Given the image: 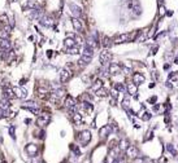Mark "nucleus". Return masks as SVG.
<instances>
[{
    "instance_id": "19",
    "label": "nucleus",
    "mask_w": 178,
    "mask_h": 163,
    "mask_svg": "<svg viewBox=\"0 0 178 163\" xmlns=\"http://www.w3.org/2000/svg\"><path fill=\"white\" fill-rule=\"evenodd\" d=\"M125 152H126V154H128L129 157H131V158H136L138 157V153H139L138 149H136L134 145H129V147L125 150Z\"/></svg>"
},
{
    "instance_id": "28",
    "label": "nucleus",
    "mask_w": 178,
    "mask_h": 163,
    "mask_svg": "<svg viewBox=\"0 0 178 163\" xmlns=\"http://www.w3.org/2000/svg\"><path fill=\"white\" fill-rule=\"evenodd\" d=\"M121 105H122V109H125V110L130 109V97H129V96L123 97V100H122V102H121Z\"/></svg>"
},
{
    "instance_id": "8",
    "label": "nucleus",
    "mask_w": 178,
    "mask_h": 163,
    "mask_svg": "<svg viewBox=\"0 0 178 163\" xmlns=\"http://www.w3.org/2000/svg\"><path fill=\"white\" fill-rule=\"evenodd\" d=\"M108 72L110 75H120L122 72V66L118 64H110L109 69H108Z\"/></svg>"
},
{
    "instance_id": "22",
    "label": "nucleus",
    "mask_w": 178,
    "mask_h": 163,
    "mask_svg": "<svg viewBox=\"0 0 178 163\" xmlns=\"http://www.w3.org/2000/svg\"><path fill=\"white\" fill-rule=\"evenodd\" d=\"M126 91L129 92V95H131V96H136V92H138L136 84H135V83H129V85L126 87Z\"/></svg>"
},
{
    "instance_id": "32",
    "label": "nucleus",
    "mask_w": 178,
    "mask_h": 163,
    "mask_svg": "<svg viewBox=\"0 0 178 163\" xmlns=\"http://www.w3.org/2000/svg\"><path fill=\"white\" fill-rule=\"evenodd\" d=\"M82 108H83L85 110H87V111H91L92 109H94V106H92L91 102H89V101H85V102H82Z\"/></svg>"
},
{
    "instance_id": "3",
    "label": "nucleus",
    "mask_w": 178,
    "mask_h": 163,
    "mask_svg": "<svg viewBox=\"0 0 178 163\" xmlns=\"http://www.w3.org/2000/svg\"><path fill=\"white\" fill-rule=\"evenodd\" d=\"M129 8L133 12L134 16H140L142 14V5L139 3V0H131L130 4H129Z\"/></svg>"
},
{
    "instance_id": "2",
    "label": "nucleus",
    "mask_w": 178,
    "mask_h": 163,
    "mask_svg": "<svg viewBox=\"0 0 178 163\" xmlns=\"http://www.w3.org/2000/svg\"><path fill=\"white\" fill-rule=\"evenodd\" d=\"M78 140L82 144V146H86L90 141H91V132L85 129V131H81L78 133Z\"/></svg>"
},
{
    "instance_id": "4",
    "label": "nucleus",
    "mask_w": 178,
    "mask_h": 163,
    "mask_svg": "<svg viewBox=\"0 0 178 163\" xmlns=\"http://www.w3.org/2000/svg\"><path fill=\"white\" fill-rule=\"evenodd\" d=\"M51 120V115L48 113H40L39 115H38V119H37V124L39 127H44L47 126L48 123H50Z\"/></svg>"
},
{
    "instance_id": "30",
    "label": "nucleus",
    "mask_w": 178,
    "mask_h": 163,
    "mask_svg": "<svg viewBox=\"0 0 178 163\" xmlns=\"http://www.w3.org/2000/svg\"><path fill=\"white\" fill-rule=\"evenodd\" d=\"M70 150L72 152L74 153V154H76V157H79V155H81V150H79V147L77 146V145H74V144H70Z\"/></svg>"
},
{
    "instance_id": "44",
    "label": "nucleus",
    "mask_w": 178,
    "mask_h": 163,
    "mask_svg": "<svg viewBox=\"0 0 178 163\" xmlns=\"http://www.w3.org/2000/svg\"><path fill=\"white\" fill-rule=\"evenodd\" d=\"M47 56L51 58V57H52V51H47Z\"/></svg>"
},
{
    "instance_id": "37",
    "label": "nucleus",
    "mask_w": 178,
    "mask_h": 163,
    "mask_svg": "<svg viewBox=\"0 0 178 163\" xmlns=\"http://www.w3.org/2000/svg\"><path fill=\"white\" fill-rule=\"evenodd\" d=\"M151 114L148 113V111H144L143 113V115H142V119H143V120H149V119H151Z\"/></svg>"
},
{
    "instance_id": "16",
    "label": "nucleus",
    "mask_w": 178,
    "mask_h": 163,
    "mask_svg": "<svg viewBox=\"0 0 178 163\" xmlns=\"http://www.w3.org/2000/svg\"><path fill=\"white\" fill-rule=\"evenodd\" d=\"M110 132H112L110 126H104L99 129V136L102 137V139H107L108 135H110Z\"/></svg>"
},
{
    "instance_id": "31",
    "label": "nucleus",
    "mask_w": 178,
    "mask_h": 163,
    "mask_svg": "<svg viewBox=\"0 0 178 163\" xmlns=\"http://www.w3.org/2000/svg\"><path fill=\"white\" fill-rule=\"evenodd\" d=\"M100 87H103V83H102V80H100V79H98V80H95V83L92 84L91 91H98Z\"/></svg>"
},
{
    "instance_id": "21",
    "label": "nucleus",
    "mask_w": 178,
    "mask_h": 163,
    "mask_svg": "<svg viewBox=\"0 0 178 163\" xmlns=\"http://www.w3.org/2000/svg\"><path fill=\"white\" fill-rule=\"evenodd\" d=\"M91 60H92V57H90V56H85V54H82L81 57H79V61H78V64H79V66H87V65L91 62Z\"/></svg>"
},
{
    "instance_id": "38",
    "label": "nucleus",
    "mask_w": 178,
    "mask_h": 163,
    "mask_svg": "<svg viewBox=\"0 0 178 163\" xmlns=\"http://www.w3.org/2000/svg\"><path fill=\"white\" fill-rule=\"evenodd\" d=\"M134 163H144V158H139V157L134 158Z\"/></svg>"
},
{
    "instance_id": "5",
    "label": "nucleus",
    "mask_w": 178,
    "mask_h": 163,
    "mask_svg": "<svg viewBox=\"0 0 178 163\" xmlns=\"http://www.w3.org/2000/svg\"><path fill=\"white\" fill-rule=\"evenodd\" d=\"M22 108H24V109H27V110H30L33 114H37V115H39V114H40L39 108H38V105L34 102V101H26V102H24Z\"/></svg>"
},
{
    "instance_id": "47",
    "label": "nucleus",
    "mask_w": 178,
    "mask_h": 163,
    "mask_svg": "<svg viewBox=\"0 0 178 163\" xmlns=\"http://www.w3.org/2000/svg\"><path fill=\"white\" fill-rule=\"evenodd\" d=\"M102 163H107V159H104V160H103V162Z\"/></svg>"
},
{
    "instance_id": "34",
    "label": "nucleus",
    "mask_w": 178,
    "mask_h": 163,
    "mask_svg": "<svg viewBox=\"0 0 178 163\" xmlns=\"http://www.w3.org/2000/svg\"><path fill=\"white\" fill-rule=\"evenodd\" d=\"M66 53H69V54H77V53H79V51H78V48H77V47H72V48H68Z\"/></svg>"
},
{
    "instance_id": "39",
    "label": "nucleus",
    "mask_w": 178,
    "mask_h": 163,
    "mask_svg": "<svg viewBox=\"0 0 178 163\" xmlns=\"http://www.w3.org/2000/svg\"><path fill=\"white\" fill-rule=\"evenodd\" d=\"M112 163H125V160H123V158H116V159H113Z\"/></svg>"
},
{
    "instance_id": "40",
    "label": "nucleus",
    "mask_w": 178,
    "mask_h": 163,
    "mask_svg": "<svg viewBox=\"0 0 178 163\" xmlns=\"http://www.w3.org/2000/svg\"><path fill=\"white\" fill-rule=\"evenodd\" d=\"M37 137L38 139H44V131H40V132H38V135H37Z\"/></svg>"
},
{
    "instance_id": "42",
    "label": "nucleus",
    "mask_w": 178,
    "mask_h": 163,
    "mask_svg": "<svg viewBox=\"0 0 178 163\" xmlns=\"http://www.w3.org/2000/svg\"><path fill=\"white\" fill-rule=\"evenodd\" d=\"M156 100H157L156 96H152L151 98H148V102H156Z\"/></svg>"
},
{
    "instance_id": "25",
    "label": "nucleus",
    "mask_w": 178,
    "mask_h": 163,
    "mask_svg": "<svg viewBox=\"0 0 178 163\" xmlns=\"http://www.w3.org/2000/svg\"><path fill=\"white\" fill-rule=\"evenodd\" d=\"M102 44H103V47H104V48H110V47H112V44H113V41H112V39H110L109 36H104V38H103Z\"/></svg>"
},
{
    "instance_id": "14",
    "label": "nucleus",
    "mask_w": 178,
    "mask_h": 163,
    "mask_svg": "<svg viewBox=\"0 0 178 163\" xmlns=\"http://www.w3.org/2000/svg\"><path fill=\"white\" fill-rule=\"evenodd\" d=\"M70 71L68 69H61L60 71V82L61 83H66L69 79H70Z\"/></svg>"
},
{
    "instance_id": "26",
    "label": "nucleus",
    "mask_w": 178,
    "mask_h": 163,
    "mask_svg": "<svg viewBox=\"0 0 178 163\" xmlns=\"http://www.w3.org/2000/svg\"><path fill=\"white\" fill-rule=\"evenodd\" d=\"M113 88H115L116 92H121V93L126 92V87H125V84H123V83H116Z\"/></svg>"
},
{
    "instance_id": "11",
    "label": "nucleus",
    "mask_w": 178,
    "mask_h": 163,
    "mask_svg": "<svg viewBox=\"0 0 178 163\" xmlns=\"http://www.w3.org/2000/svg\"><path fill=\"white\" fill-rule=\"evenodd\" d=\"M13 92H14V96H16L17 98H25L27 96V91L25 89V88H21V87H14Z\"/></svg>"
},
{
    "instance_id": "18",
    "label": "nucleus",
    "mask_w": 178,
    "mask_h": 163,
    "mask_svg": "<svg viewBox=\"0 0 178 163\" xmlns=\"http://www.w3.org/2000/svg\"><path fill=\"white\" fill-rule=\"evenodd\" d=\"M133 83H135L136 85L144 83V75L142 72H134L133 74Z\"/></svg>"
},
{
    "instance_id": "29",
    "label": "nucleus",
    "mask_w": 178,
    "mask_h": 163,
    "mask_svg": "<svg viewBox=\"0 0 178 163\" xmlns=\"http://www.w3.org/2000/svg\"><path fill=\"white\" fill-rule=\"evenodd\" d=\"M72 118H73V122L76 124H79L82 122V115L79 113H73V116H72Z\"/></svg>"
},
{
    "instance_id": "45",
    "label": "nucleus",
    "mask_w": 178,
    "mask_h": 163,
    "mask_svg": "<svg viewBox=\"0 0 178 163\" xmlns=\"http://www.w3.org/2000/svg\"><path fill=\"white\" fill-rule=\"evenodd\" d=\"M156 51H157V47H155V48H152V53H156Z\"/></svg>"
},
{
    "instance_id": "1",
    "label": "nucleus",
    "mask_w": 178,
    "mask_h": 163,
    "mask_svg": "<svg viewBox=\"0 0 178 163\" xmlns=\"http://www.w3.org/2000/svg\"><path fill=\"white\" fill-rule=\"evenodd\" d=\"M139 34H140V31L122 34V35H120L117 39H116L115 43L116 44H121V43H129V41H133V39H136V35H139Z\"/></svg>"
},
{
    "instance_id": "33",
    "label": "nucleus",
    "mask_w": 178,
    "mask_h": 163,
    "mask_svg": "<svg viewBox=\"0 0 178 163\" xmlns=\"http://www.w3.org/2000/svg\"><path fill=\"white\" fill-rule=\"evenodd\" d=\"M166 149H168V152L172 153V154L174 155V157L177 155V150H175L174 147H173V145H172V144H166Z\"/></svg>"
},
{
    "instance_id": "9",
    "label": "nucleus",
    "mask_w": 178,
    "mask_h": 163,
    "mask_svg": "<svg viewBox=\"0 0 178 163\" xmlns=\"http://www.w3.org/2000/svg\"><path fill=\"white\" fill-rule=\"evenodd\" d=\"M3 97L5 98V100H12V98H14L16 96H14V92H13V88L12 87H4L3 89Z\"/></svg>"
},
{
    "instance_id": "23",
    "label": "nucleus",
    "mask_w": 178,
    "mask_h": 163,
    "mask_svg": "<svg viewBox=\"0 0 178 163\" xmlns=\"http://www.w3.org/2000/svg\"><path fill=\"white\" fill-rule=\"evenodd\" d=\"M95 92H96V96H98V97H107L108 93H109L107 88H104V87H100L99 89L95 91Z\"/></svg>"
},
{
    "instance_id": "49",
    "label": "nucleus",
    "mask_w": 178,
    "mask_h": 163,
    "mask_svg": "<svg viewBox=\"0 0 178 163\" xmlns=\"http://www.w3.org/2000/svg\"><path fill=\"white\" fill-rule=\"evenodd\" d=\"M42 163H44V162H42Z\"/></svg>"
},
{
    "instance_id": "6",
    "label": "nucleus",
    "mask_w": 178,
    "mask_h": 163,
    "mask_svg": "<svg viewBox=\"0 0 178 163\" xmlns=\"http://www.w3.org/2000/svg\"><path fill=\"white\" fill-rule=\"evenodd\" d=\"M39 22H40V25L42 26H44V27H52L53 26V18L51 17V16H48V14H43L42 17L39 18Z\"/></svg>"
},
{
    "instance_id": "43",
    "label": "nucleus",
    "mask_w": 178,
    "mask_h": 163,
    "mask_svg": "<svg viewBox=\"0 0 178 163\" xmlns=\"http://www.w3.org/2000/svg\"><path fill=\"white\" fill-rule=\"evenodd\" d=\"M116 101H117V98H116V97H112V98H110V105L115 106V105H116Z\"/></svg>"
},
{
    "instance_id": "12",
    "label": "nucleus",
    "mask_w": 178,
    "mask_h": 163,
    "mask_svg": "<svg viewBox=\"0 0 178 163\" xmlns=\"http://www.w3.org/2000/svg\"><path fill=\"white\" fill-rule=\"evenodd\" d=\"M69 9H70V12L76 17H81L82 16V9L77 4H74V3H69Z\"/></svg>"
},
{
    "instance_id": "13",
    "label": "nucleus",
    "mask_w": 178,
    "mask_h": 163,
    "mask_svg": "<svg viewBox=\"0 0 178 163\" xmlns=\"http://www.w3.org/2000/svg\"><path fill=\"white\" fill-rule=\"evenodd\" d=\"M72 25H73L74 30H76L77 32H82V31H83V26H82V22L77 17L72 18Z\"/></svg>"
},
{
    "instance_id": "17",
    "label": "nucleus",
    "mask_w": 178,
    "mask_h": 163,
    "mask_svg": "<svg viewBox=\"0 0 178 163\" xmlns=\"http://www.w3.org/2000/svg\"><path fill=\"white\" fill-rule=\"evenodd\" d=\"M0 48L1 51H11L12 49V43L9 39H1L0 40Z\"/></svg>"
},
{
    "instance_id": "48",
    "label": "nucleus",
    "mask_w": 178,
    "mask_h": 163,
    "mask_svg": "<svg viewBox=\"0 0 178 163\" xmlns=\"http://www.w3.org/2000/svg\"><path fill=\"white\" fill-rule=\"evenodd\" d=\"M3 163H5V162H3Z\"/></svg>"
},
{
    "instance_id": "24",
    "label": "nucleus",
    "mask_w": 178,
    "mask_h": 163,
    "mask_svg": "<svg viewBox=\"0 0 178 163\" xmlns=\"http://www.w3.org/2000/svg\"><path fill=\"white\" fill-rule=\"evenodd\" d=\"M118 147H120V150L125 152V150L129 147V141H128V139H122V140H120V142H118Z\"/></svg>"
},
{
    "instance_id": "36",
    "label": "nucleus",
    "mask_w": 178,
    "mask_h": 163,
    "mask_svg": "<svg viewBox=\"0 0 178 163\" xmlns=\"http://www.w3.org/2000/svg\"><path fill=\"white\" fill-rule=\"evenodd\" d=\"M169 80H178V71H175V72H170V75H169Z\"/></svg>"
},
{
    "instance_id": "10",
    "label": "nucleus",
    "mask_w": 178,
    "mask_h": 163,
    "mask_svg": "<svg viewBox=\"0 0 178 163\" xmlns=\"http://www.w3.org/2000/svg\"><path fill=\"white\" fill-rule=\"evenodd\" d=\"M25 150H26V153L30 155V157H35V155L38 154V145H35V144H29V145H26Z\"/></svg>"
},
{
    "instance_id": "20",
    "label": "nucleus",
    "mask_w": 178,
    "mask_h": 163,
    "mask_svg": "<svg viewBox=\"0 0 178 163\" xmlns=\"http://www.w3.org/2000/svg\"><path fill=\"white\" fill-rule=\"evenodd\" d=\"M64 45H65L66 48H72V47H76V35H73V34H72V36L66 38L65 41H64Z\"/></svg>"
},
{
    "instance_id": "15",
    "label": "nucleus",
    "mask_w": 178,
    "mask_h": 163,
    "mask_svg": "<svg viewBox=\"0 0 178 163\" xmlns=\"http://www.w3.org/2000/svg\"><path fill=\"white\" fill-rule=\"evenodd\" d=\"M65 106L70 111L76 110V101H74V98L72 97V96H66V98H65Z\"/></svg>"
},
{
    "instance_id": "27",
    "label": "nucleus",
    "mask_w": 178,
    "mask_h": 163,
    "mask_svg": "<svg viewBox=\"0 0 178 163\" xmlns=\"http://www.w3.org/2000/svg\"><path fill=\"white\" fill-rule=\"evenodd\" d=\"M82 54H85V56H90V57H92V56H94V48H91V47H87V45H85V48H83V52H82Z\"/></svg>"
},
{
    "instance_id": "41",
    "label": "nucleus",
    "mask_w": 178,
    "mask_h": 163,
    "mask_svg": "<svg viewBox=\"0 0 178 163\" xmlns=\"http://www.w3.org/2000/svg\"><path fill=\"white\" fill-rule=\"evenodd\" d=\"M151 139H152V131H149L148 132V136L144 139V141H148V140H151Z\"/></svg>"
},
{
    "instance_id": "46",
    "label": "nucleus",
    "mask_w": 178,
    "mask_h": 163,
    "mask_svg": "<svg viewBox=\"0 0 178 163\" xmlns=\"http://www.w3.org/2000/svg\"><path fill=\"white\" fill-rule=\"evenodd\" d=\"M147 163H155V162H153V160H151V159H148V162H147Z\"/></svg>"
},
{
    "instance_id": "35",
    "label": "nucleus",
    "mask_w": 178,
    "mask_h": 163,
    "mask_svg": "<svg viewBox=\"0 0 178 163\" xmlns=\"http://www.w3.org/2000/svg\"><path fill=\"white\" fill-rule=\"evenodd\" d=\"M9 135H11V137L12 139H16V127L14 126H11L9 127Z\"/></svg>"
},
{
    "instance_id": "7",
    "label": "nucleus",
    "mask_w": 178,
    "mask_h": 163,
    "mask_svg": "<svg viewBox=\"0 0 178 163\" xmlns=\"http://www.w3.org/2000/svg\"><path fill=\"white\" fill-rule=\"evenodd\" d=\"M112 60V54L109 53L108 51H103V52H100V54H99V62L100 64L104 66V65H107L108 62Z\"/></svg>"
}]
</instances>
